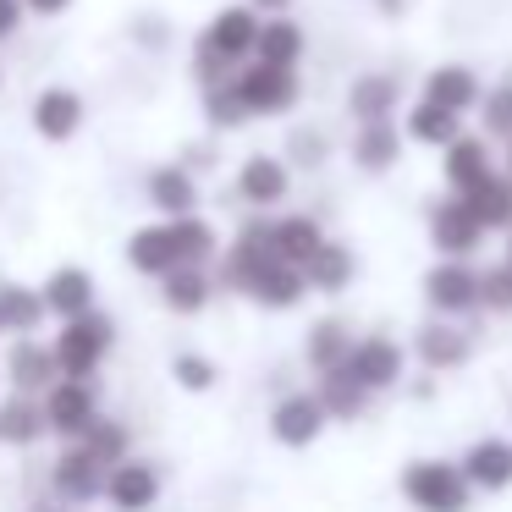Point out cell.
I'll list each match as a JSON object with an SVG mask.
<instances>
[{"mask_svg": "<svg viewBox=\"0 0 512 512\" xmlns=\"http://www.w3.org/2000/svg\"><path fill=\"white\" fill-rule=\"evenodd\" d=\"M479 127H485L490 138H507L512 144V83L485 89V100H479Z\"/></svg>", "mask_w": 512, "mask_h": 512, "instance_id": "38", "label": "cell"}, {"mask_svg": "<svg viewBox=\"0 0 512 512\" xmlns=\"http://www.w3.org/2000/svg\"><path fill=\"white\" fill-rule=\"evenodd\" d=\"M419 358L430 369H452L468 358V336L457 331V325H424L419 331Z\"/></svg>", "mask_w": 512, "mask_h": 512, "instance_id": "28", "label": "cell"}, {"mask_svg": "<svg viewBox=\"0 0 512 512\" xmlns=\"http://www.w3.org/2000/svg\"><path fill=\"white\" fill-rule=\"evenodd\" d=\"M303 276H309V287H320V292H342L347 281H353V254H347L342 243H325L320 254L303 265Z\"/></svg>", "mask_w": 512, "mask_h": 512, "instance_id": "31", "label": "cell"}, {"mask_svg": "<svg viewBox=\"0 0 512 512\" xmlns=\"http://www.w3.org/2000/svg\"><path fill=\"white\" fill-rule=\"evenodd\" d=\"M105 496H111L122 512H144V507H155L160 479H155V468H149V463H116L111 479H105Z\"/></svg>", "mask_w": 512, "mask_h": 512, "instance_id": "23", "label": "cell"}, {"mask_svg": "<svg viewBox=\"0 0 512 512\" xmlns=\"http://www.w3.org/2000/svg\"><path fill=\"white\" fill-rule=\"evenodd\" d=\"M270 243H276V259H287V265L303 270L325 248V232L309 215H281V221H270Z\"/></svg>", "mask_w": 512, "mask_h": 512, "instance_id": "22", "label": "cell"}, {"mask_svg": "<svg viewBox=\"0 0 512 512\" xmlns=\"http://www.w3.org/2000/svg\"><path fill=\"white\" fill-rule=\"evenodd\" d=\"M402 105V83L391 78V72H358L353 89H347V111H353V122H391V111Z\"/></svg>", "mask_w": 512, "mask_h": 512, "instance_id": "14", "label": "cell"}, {"mask_svg": "<svg viewBox=\"0 0 512 512\" xmlns=\"http://www.w3.org/2000/svg\"><path fill=\"white\" fill-rule=\"evenodd\" d=\"M50 479H56V490L67 501H89V496H100V490H105V479H111V474H105V463L89 452V446H72V452H61V463H56V474H50Z\"/></svg>", "mask_w": 512, "mask_h": 512, "instance_id": "18", "label": "cell"}, {"mask_svg": "<svg viewBox=\"0 0 512 512\" xmlns=\"http://www.w3.org/2000/svg\"><path fill=\"white\" fill-rule=\"evenodd\" d=\"M171 232H177L182 265H204V259L215 254V232H210V221H199V215H182V221H171Z\"/></svg>", "mask_w": 512, "mask_h": 512, "instance_id": "37", "label": "cell"}, {"mask_svg": "<svg viewBox=\"0 0 512 512\" xmlns=\"http://www.w3.org/2000/svg\"><path fill=\"white\" fill-rule=\"evenodd\" d=\"M144 193H149V204H155L166 221H182V215L199 210V182H193L188 166H155L149 182H144Z\"/></svg>", "mask_w": 512, "mask_h": 512, "instance_id": "15", "label": "cell"}, {"mask_svg": "<svg viewBox=\"0 0 512 512\" xmlns=\"http://www.w3.org/2000/svg\"><path fill=\"white\" fill-rule=\"evenodd\" d=\"M507 265H512V243H507Z\"/></svg>", "mask_w": 512, "mask_h": 512, "instance_id": "49", "label": "cell"}, {"mask_svg": "<svg viewBox=\"0 0 512 512\" xmlns=\"http://www.w3.org/2000/svg\"><path fill=\"white\" fill-rule=\"evenodd\" d=\"M28 23V6L23 0H0V39H17Z\"/></svg>", "mask_w": 512, "mask_h": 512, "instance_id": "44", "label": "cell"}, {"mask_svg": "<svg viewBox=\"0 0 512 512\" xmlns=\"http://www.w3.org/2000/svg\"><path fill=\"white\" fill-rule=\"evenodd\" d=\"M463 474H468V485L501 490L512 479V441H479L474 452L463 457Z\"/></svg>", "mask_w": 512, "mask_h": 512, "instance_id": "26", "label": "cell"}, {"mask_svg": "<svg viewBox=\"0 0 512 512\" xmlns=\"http://www.w3.org/2000/svg\"><path fill=\"white\" fill-rule=\"evenodd\" d=\"M353 347L358 342H347L342 325L325 320V325H314V331H309V364L320 369V375H331V369H342L347 358H353Z\"/></svg>", "mask_w": 512, "mask_h": 512, "instance_id": "33", "label": "cell"}, {"mask_svg": "<svg viewBox=\"0 0 512 512\" xmlns=\"http://www.w3.org/2000/svg\"><path fill=\"white\" fill-rule=\"evenodd\" d=\"M364 397H369V391L358 386L347 369H331V375H320V402H325V413H336V419H353V413L364 408Z\"/></svg>", "mask_w": 512, "mask_h": 512, "instance_id": "34", "label": "cell"}, {"mask_svg": "<svg viewBox=\"0 0 512 512\" xmlns=\"http://www.w3.org/2000/svg\"><path fill=\"white\" fill-rule=\"evenodd\" d=\"M292 155H298L303 166H320V160H325V138L314 133V127H298V133H292Z\"/></svg>", "mask_w": 512, "mask_h": 512, "instance_id": "41", "label": "cell"}, {"mask_svg": "<svg viewBox=\"0 0 512 512\" xmlns=\"http://www.w3.org/2000/svg\"><path fill=\"white\" fill-rule=\"evenodd\" d=\"M45 419H50V430H61V435H89L94 424H100L89 380H56V386H50V402H45Z\"/></svg>", "mask_w": 512, "mask_h": 512, "instance_id": "11", "label": "cell"}, {"mask_svg": "<svg viewBox=\"0 0 512 512\" xmlns=\"http://www.w3.org/2000/svg\"><path fill=\"white\" fill-rule=\"evenodd\" d=\"M463 199L474 204V215L485 221V232L512 226V177H490V182H479L474 193H463Z\"/></svg>", "mask_w": 512, "mask_h": 512, "instance_id": "27", "label": "cell"}, {"mask_svg": "<svg viewBox=\"0 0 512 512\" xmlns=\"http://www.w3.org/2000/svg\"><path fill=\"white\" fill-rule=\"evenodd\" d=\"M507 177H512V144H507Z\"/></svg>", "mask_w": 512, "mask_h": 512, "instance_id": "48", "label": "cell"}, {"mask_svg": "<svg viewBox=\"0 0 512 512\" xmlns=\"http://www.w3.org/2000/svg\"><path fill=\"white\" fill-rule=\"evenodd\" d=\"M45 314H50L45 292H34V287H0V320H6V331H34Z\"/></svg>", "mask_w": 512, "mask_h": 512, "instance_id": "29", "label": "cell"}, {"mask_svg": "<svg viewBox=\"0 0 512 512\" xmlns=\"http://www.w3.org/2000/svg\"><path fill=\"white\" fill-rule=\"evenodd\" d=\"M56 375H61L56 347H39V342H17L12 347V380L17 386H50Z\"/></svg>", "mask_w": 512, "mask_h": 512, "instance_id": "30", "label": "cell"}, {"mask_svg": "<svg viewBox=\"0 0 512 512\" xmlns=\"http://www.w3.org/2000/svg\"><path fill=\"white\" fill-rule=\"evenodd\" d=\"M45 430H50V419L34 408V402H6V408H0V435H6V441L28 446V441H39Z\"/></svg>", "mask_w": 512, "mask_h": 512, "instance_id": "36", "label": "cell"}, {"mask_svg": "<svg viewBox=\"0 0 512 512\" xmlns=\"http://www.w3.org/2000/svg\"><path fill=\"white\" fill-rule=\"evenodd\" d=\"M0 331H6V320H0Z\"/></svg>", "mask_w": 512, "mask_h": 512, "instance_id": "50", "label": "cell"}, {"mask_svg": "<svg viewBox=\"0 0 512 512\" xmlns=\"http://www.w3.org/2000/svg\"><path fill=\"white\" fill-rule=\"evenodd\" d=\"M237 193H243L254 210H270V204H281L292 193V171L281 155H248L243 166H237Z\"/></svg>", "mask_w": 512, "mask_h": 512, "instance_id": "10", "label": "cell"}, {"mask_svg": "<svg viewBox=\"0 0 512 512\" xmlns=\"http://www.w3.org/2000/svg\"><path fill=\"white\" fill-rule=\"evenodd\" d=\"M479 303L485 309H512V265H496L479 276Z\"/></svg>", "mask_w": 512, "mask_h": 512, "instance_id": "39", "label": "cell"}, {"mask_svg": "<svg viewBox=\"0 0 512 512\" xmlns=\"http://www.w3.org/2000/svg\"><path fill=\"white\" fill-rule=\"evenodd\" d=\"M111 347V320L105 314H83V320H67L56 336V364H61V380H89L94 364L105 358Z\"/></svg>", "mask_w": 512, "mask_h": 512, "instance_id": "2", "label": "cell"}, {"mask_svg": "<svg viewBox=\"0 0 512 512\" xmlns=\"http://www.w3.org/2000/svg\"><path fill=\"white\" fill-rule=\"evenodd\" d=\"M39 512H45V507H39Z\"/></svg>", "mask_w": 512, "mask_h": 512, "instance_id": "51", "label": "cell"}, {"mask_svg": "<svg viewBox=\"0 0 512 512\" xmlns=\"http://www.w3.org/2000/svg\"><path fill=\"white\" fill-rule=\"evenodd\" d=\"M479 237H485V221L474 215V204H468L463 193H452V199H441V204L430 210V243L441 248L446 259L474 254Z\"/></svg>", "mask_w": 512, "mask_h": 512, "instance_id": "5", "label": "cell"}, {"mask_svg": "<svg viewBox=\"0 0 512 512\" xmlns=\"http://www.w3.org/2000/svg\"><path fill=\"white\" fill-rule=\"evenodd\" d=\"M127 265L144 270V276H171V270H188L182 265V248H177V232L166 226H138L127 237Z\"/></svg>", "mask_w": 512, "mask_h": 512, "instance_id": "12", "label": "cell"}, {"mask_svg": "<svg viewBox=\"0 0 512 512\" xmlns=\"http://www.w3.org/2000/svg\"><path fill=\"white\" fill-rule=\"evenodd\" d=\"M419 100L468 116V111H479V100H485V83H479V72L463 67V61H441V67L424 72V94H419Z\"/></svg>", "mask_w": 512, "mask_h": 512, "instance_id": "6", "label": "cell"}, {"mask_svg": "<svg viewBox=\"0 0 512 512\" xmlns=\"http://www.w3.org/2000/svg\"><path fill=\"white\" fill-rule=\"evenodd\" d=\"M177 380H182V386H193V391H204L215 380V369L204 364V358H177Z\"/></svg>", "mask_w": 512, "mask_h": 512, "instance_id": "43", "label": "cell"}, {"mask_svg": "<svg viewBox=\"0 0 512 512\" xmlns=\"http://www.w3.org/2000/svg\"><path fill=\"white\" fill-rule=\"evenodd\" d=\"M402 133L413 138V144H430V149H452L457 138H463V116L446 111V105H430V100H413L408 122H402Z\"/></svg>", "mask_w": 512, "mask_h": 512, "instance_id": "21", "label": "cell"}, {"mask_svg": "<svg viewBox=\"0 0 512 512\" xmlns=\"http://www.w3.org/2000/svg\"><path fill=\"white\" fill-rule=\"evenodd\" d=\"M45 303H50V314H61V325L94 314V281H89V270L61 265L56 276L45 281Z\"/></svg>", "mask_w": 512, "mask_h": 512, "instance_id": "19", "label": "cell"}, {"mask_svg": "<svg viewBox=\"0 0 512 512\" xmlns=\"http://www.w3.org/2000/svg\"><path fill=\"white\" fill-rule=\"evenodd\" d=\"M325 419H331V413H325L320 397H287L276 408V419H270V430H276L281 446H309L314 435L325 430Z\"/></svg>", "mask_w": 512, "mask_h": 512, "instance_id": "20", "label": "cell"}, {"mask_svg": "<svg viewBox=\"0 0 512 512\" xmlns=\"http://www.w3.org/2000/svg\"><path fill=\"white\" fill-rule=\"evenodd\" d=\"M237 94L254 116H287L292 105L303 100V83H298V67H270V61H248L237 72Z\"/></svg>", "mask_w": 512, "mask_h": 512, "instance_id": "1", "label": "cell"}, {"mask_svg": "<svg viewBox=\"0 0 512 512\" xmlns=\"http://www.w3.org/2000/svg\"><path fill=\"white\" fill-rule=\"evenodd\" d=\"M259 28H265V17L243 0V6H226V12L210 17V28L199 34V45L215 50V56H226L232 67H248L254 50H259Z\"/></svg>", "mask_w": 512, "mask_h": 512, "instance_id": "4", "label": "cell"}, {"mask_svg": "<svg viewBox=\"0 0 512 512\" xmlns=\"http://www.w3.org/2000/svg\"><path fill=\"white\" fill-rule=\"evenodd\" d=\"M28 6V17H61V12H72V0H23Z\"/></svg>", "mask_w": 512, "mask_h": 512, "instance_id": "45", "label": "cell"}, {"mask_svg": "<svg viewBox=\"0 0 512 512\" xmlns=\"http://www.w3.org/2000/svg\"><path fill=\"white\" fill-rule=\"evenodd\" d=\"M424 298H430L435 314H468L479 309V276L463 265V259H446L424 276Z\"/></svg>", "mask_w": 512, "mask_h": 512, "instance_id": "9", "label": "cell"}, {"mask_svg": "<svg viewBox=\"0 0 512 512\" xmlns=\"http://www.w3.org/2000/svg\"><path fill=\"white\" fill-rule=\"evenodd\" d=\"M441 171H446V182H452V193H474L479 182H490L496 177V166H490V144L485 138H457L452 149H441Z\"/></svg>", "mask_w": 512, "mask_h": 512, "instance_id": "17", "label": "cell"}, {"mask_svg": "<svg viewBox=\"0 0 512 512\" xmlns=\"http://www.w3.org/2000/svg\"><path fill=\"white\" fill-rule=\"evenodd\" d=\"M276 265V243H270V221H254L232 248H226V265H221V281L237 292H248L259 281V270Z\"/></svg>", "mask_w": 512, "mask_h": 512, "instance_id": "7", "label": "cell"}, {"mask_svg": "<svg viewBox=\"0 0 512 512\" xmlns=\"http://www.w3.org/2000/svg\"><path fill=\"white\" fill-rule=\"evenodd\" d=\"M342 369H347V375H353L364 391H380V386H391V380L402 375V347L391 342V336H364Z\"/></svg>", "mask_w": 512, "mask_h": 512, "instance_id": "13", "label": "cell"}, {"mask_svg": "<svg viewBox=\"0 0 512 512\" xmlns=\"http://www.w3.org/2000/svg\"><path fill=\"white\" fill-rule=\"evenodd\" d=\"M248 6H254L259 17H287V6H292V0H248Z\"/></svg>", "mask_w": 512, "mask_h": 512, "instance_id": "46", "label": "cell"}, {"mask_svg": "<svg viewBox=\"0 0 512 512\" xmlns=\"http://www.w3.org/2000/svg\"><path fill=\"white\" fill-rule=\"evenodd\" d=\"M199 105H204V116H210V127H243L248 116H254V111L243 105V94H237V78L221 83V89H204Z\"/></svg>", "mask_w": 512, "mask_h": 512, "instance_id": "35", "label": "cell"}, {"mask_svg": "<svg viewBox=\"0 0 512 512\" xmlns=\"http://www.w3.org/2000/svg\"><path fill=\"white\" fill-rule=\"evenodd\" d=\"M303 28L292 23V17H265V28H259V50L254 61H270V67H298L303 61Z\"/></svg>", "mask_w": 512, "mask_h": 512, "instance_id": "25", "label": "cell"}, {"mask_svg": "<svg viewBox=\"0 0 512 512\" xmlns=\"http://www.w3.org/2000/svg\"><path fill=\"white\" fill-rule=\"evenodd\" d=\"M303 292H309V276H303L298 265H287V259H276V265L259 270V281L248 287V298L265 303V309H292Z\"/></svg>", "mask_w": 512, "mask_h": 512, "instance_id": "24", "label": "cell"}, {"mask_svg": "<svg viewBox=\"0 0 512 512\" xmlns=\"http://www.w3.org/2000/svg\"><path fill=\"white\" fill-rule=\"evenodd\" d=\"M83 446H89V452L100 457V463H116V457H122V446H127V435L116 430V424H94Z\"/></svg>", "mask_w": 512, "mask_h": 512, "instance_id": "40", "label": "cell"}, {"mask_svg": "<svg viewBox=\"0 0 512 512\" xmlns=\"http://www.w3.org/2000/svg\"><path fill=\"white\" fill-rule=\"evenodd\" d=\"M133 39L144 50H166V17H138L133 23Z\"/></svg>", "mask_w": 512, "mask_h": 512, "instance_id": "42", "label": "cell"}, {"mask_svg": "<svg viewBox=\"0 0 512 512\" xmlns=\"http://www.w3.org/2000/svg\"><path fill=\"white\" fill-rule=\"evenodd\" d=\"M78 127H83V94L78 89H67V83L39 89V100H34V133L45 138V144H67Z\"/></svg>", "mask_w": 512, "mask_h": 512, "instance_id": "8", "label": "cell"}, {"mask_svg": "<svg viewBox=\"0 0 512 512\" xmlns=\"http://www.w3.org/2000/svg\"><path fill=\"white\" fill-rule=\"evenodd\" d=\"M204 303H210V276H204V265L171 270V276H166V309H177V314H199Z\"/></svg>", "mask_w": 512, "mask_h": 512, "instance_id": "32", "label": "cell"}, {"mask_svg": "<svg viewBox=\"0 0 512 512\" xmlns=\"http://www.w3.org/2000/svg\"><path fill=\"white\" fill-rule=\"evenodd\" d=\"M375 6H380V17H402V12H408V0H375Z\"/></svg>", "mask_w": 512, "mask_h": 512, "instance_id": "47", "label": "cell"}, {"mask_svg": "<svg viewBox=\"0 0 512 512\" xmlns=\"http://www.w3.org/2000/svg\"><path fill=\"white\" fill-rule=\"evenodd\" d=\"M402 127L397 122H364L353 133V166L369 171V177H380V171H391L402 160Z\"/></svg>", "mask_w": 512, "mask_h": 512, "instance_id": "16", "label": "cell"}, {"mask_svg": "<svg viewBox=\"0 0 512 512\" xmlns=\"http://www.w3.org/2000/svg\"><path fill=\"white\" fill-rule=\"evenodd\" d=\"M402 490L424 512H463L468 507V474L452 463H413L402 474Z\"/></svg>", "mask_w": 512, "mask_h": 512, "instance_id": "3", "label": "cell"}]
</instances>
